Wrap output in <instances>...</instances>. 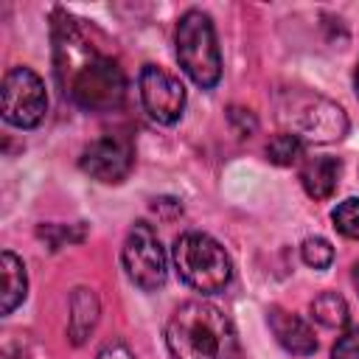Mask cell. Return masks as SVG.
<instances>
[{"label":"cell","instance_id":"obj_1","mask_svg":"<svg viewBox=\"0 0 359 359\" xmlns=\"http://www.w3.org/2000/svg\"><path fill=\"white\" fill-rule=\"evenodd\" d=\"M104 34L67 11L53 14V73L76 107L112 112L126 98V76Z\"/></svg>","mask_w":359,"mask_h":359},{"label":"cell","instance_id":"obj_2","mask_svg":"<svg viewBox=\"0 0 359 359\" xmlns=\"http://www.w3.org/2000/svg\"><path fill=\"white\" fill-rule=\"evenodd\" d=\"M165 345L174 359H236L238 339L230 317L205 300L177 306L165 323Z\"/></svg>","mask_w":359,"mask_h":359},{"label":"cell","instance_id":"obj_3","mask_svg":"<svg viewBox=\"0 0 359 359\" xmlns=\"http://www.w3.org/2000/svg\"><path fill=\"white\" fill-rule=\"evenodd\" d=\"M174 266L185 286L216 294L233 280V261L224 252V247L210 238L208 233L188 230L174 241Z\"/></svg>","mask_w":359,"mask_h":359},{"label":"cell","instance_id":"obj_4","mask_svg":"<svg viewBox=\"0 0 359 359\" xmlns=\"http://www.w3.org/2000/svg\"><path fill=\"white\" fill-rule=\"evenodd\" d=\"M177 59L180 67L191 76V81L202 90H213L222 79V53L216 42L213 20L191 8L177 22Z\"/></svg>","mask_w":359,"mask_h":359},{"label":"cell","instance_id":"obj_5","mask_svg":"<svg viewBox=\"0 0 359 359\" xmlns=\"http://www.w3.org/2000/svg\"><path fill=\"white\" fill-rule=\"evenodd\" d=\"M280 121L303 143H334L348 132L345 109L317 93H289L286 104H280Z\"/></svg>","mask_w":359,"mask_h":359},{"label":"cell","instance_id":"obj_6","mask_svg":"<svg viewBox=\"0 0 359 359\" xmlns=\"http://www.w3.org/2000/svg\"><path fill=\"white\" fill-rule=\"evenodd\" d=\"M123 269L129 280L143 292H157L168 278V261L165 250L149 222H135L126 233L123 250H121Z\"/></svg>","mask_w":359,"mask_h":359},{"label":"cell","instance_id":"obj_7","mask_svg":"<svg viewBox=\"0 0 359 359\" xmlns=\"http://www.w3.org/2000/svg\"><path fill=\"white\" fill-rule=\"evenodd\" d=\"M45 81L31 67H11L3 79V121L17 129H34L45 121Z\"/></svg>","mask_w":359,"mask_h":359},{"label":"cell","instance_id":"obj_8","mask_svg":"<svg viewBox=\"0 0 359 359\" xmlns=\"http://www.w3.org/2000/svg\"><path fill=\"white\" fill-rule=\"evenodd\" d=\"M137 87H140L143 109L149 112L151 121L165 123V126L180 121V115L185 109V87L177 76H171L168 70H163L157 65H143Z\"/></svg>","mask_w":359,"mask_h":359},{"label":"cell","instance_id":"obj_9","mask_svg":"<svg viewBox=\"0 0 359 359\" xmlns=\"http://www.w3.org/2000/svg\"><path fill=\"white\" fill-rule=\"evenodd\" d=\"M79 165L93 180L115 185L123 182L132 171V149L118 137H98L81 151Z\"/></svg>","mask_w":359,"mask_h":359},{"label":"cell","instance_id":"obj_10","mask_svg":"<svg viewBox=\"0 0 359 359\" xmlns=\"http://www.w3.org/2000/svg\"><path fill=\"white\" fill-rule=\"evenodd\" d=\"M266 323L275 334V339L280 342V348H286L294 356H311L317 351V339L314 331L309 328V323L280 306H272L266 311Z\"/></svg>","mask_w":359,"mask_h":359},{"label":"cell","instance_id":"obj_11","mask_svg":"<svg viewBox=\"0 0 359 359\" xmlns=\"http://www.w3.org/2000/svg\"><path fill=\"white\" fill-rule=\"evenodd\" d=\"M339 174H342V163L328 154L309 157L300 165V182L311 199H328L339 185Z\"/></svg>","mask_w":359,"mask_h":359},{"label":"cell","instance_id":"obj_12","mask_svg":"<svg viewBox=\"0 0 359 359\" xmlns=\"http://www.w3.org/2000/svg\"><path fill=\"white\" fill-rule=\"evenodd\" d=\"M98 297L87 286L73 289L70 294V317H67V337L73 345H84L87 337L98 325Z\"/></svg>","mask_w":359,"mask_h":359},{"label":"cell","instance_id":"obj_13","mask_svg":"<svg viewBox=\"0 0 359 359\" xmlns=\"http://www.w3.org/2000/svg\"><path fill=\"white\" fill-rule=\"evenodd\" d=\"M0 275H3V303H0V311L3 314H11L28 294V278H25V266L22 261L11 252V250H3L0 255Z\"/></svg>","mask_w":359,"mask_h":359},{"label":"cell","instance_id":"obj_14","mask_svg":"<svg viewBox=\"0 0 359 359\" xmlns=\"http://www.w3.org/2000/svg\"><path fill=\"white\" fill-rule=\"evenodd\" d=\"M311 320H317L323 328H331V331H342L351 320L348 314V303L342 294L337 292H323L311 300Z\"/></svg>","mask_w":359,"mask_h":359},{"label":"cell","instance_id":"obj_15","mask_svg":"<svg viewBox=\"0 0 359 359\" xmlns=\"http://www.w3.org/2000/svg\"><path fill=\"white\" fill-rule=\"evenodd\" d=\"M266 157L275 165H292L303 157V140L292 132H280L266 143Z\"/></svg>","mask_w":359,"mask_h":359},{"label":"cell","instance_id":"obj_16","mask_svg":"<svg viewBox=\"0 0 359 359\" xmlns=\"http://www.w3.org/2000/svg\"><path fill=\"white\" fill-rule=\"evenodd\" d=\"M331 222H334V227H337L345 238L359 241V199L351 196V199L339 202V205L334 208V213H331Z\"/></svg>","mask_w":359,"mask_h":359},{"label":"cell","instance_id":"obj_17","mask_svg":"<svg viewBox=\"0 0 359 359\" xmlns=\"http://www.w3.org/2000/svg\"><path fill=\"white\" fill-rule=\"evenodd\" d=\"M300 255H303V261H306L311 269H325V266H331V261H334V247H331L325 238L311 236V238L303 241Z\"/></svg>","mask_w":359,"mask_h":359},{"label":"cell","instance_id":"obj_18","mask_svg":"<svg viewBox=\"0 0 359 359\" xmlns=\"http://www.w3.org/2000/svg\"><path fill=\"white\" fill-rule=\"evenodd\" d=\"M36 236L39 238H45L48 244H50V250H59V247H65V244H70V241H81L84 238V227H65V224H39V230H36Z\"/></svg>","mask_w":359,"mask_h":359},{"label":"cell","instance_id":"obj_19","mask_svg":"<svg viewBox=\"0 0 359 359\" xmlns=\"http://www.w3.org/2000/svg\"><path fill=\"white\" fill-rule=\"evenodd\" d=\"M331 359H359V328L342 334V337L334 342Z\"/></svg>","mask_w":359,"mask_h":359},{"label":"cell","instance_id":"obj_20","mask_svg":"<svg viewBox=\"0 0 359 359\" xmlns=\"http://www.w3.org/2000/svg\"><path fill=\"white\" fill-rule=\"evenodd\" d=\"M227 118H230V123H233V129H236L238 137H250L255 132V126H258L255 115L250 109H241V107H230L227 109Z\"/></svg>","mask_w":359,"mask_h":359},{"label":"cell","instance_id":"obj_21","mask_svg":"<svg viewBox=\"0 0 359 359\" xmlns=\"http://www.w3.org/2000/svg\"><path fill=\"white\" fill-rule=\"evenodd\" d=\"M95 359H135V353H132L123 342H109V345H104V348L98 351Z\"/></svg>","mask_w":359,"mask_h":359},{"label":"cell","instance_id":"obj_22","mask_svg":"<svg viewBox=\"0 0 359 359\" xmlns=\"http://www.w3.org/2000/svg\"><path fill=\"white\" fill-rule=\"evenodd\" d=\"M351 280H353V286H356V292H359V261H356L353 269H351Z\"/></svg>","mask_w":359,"mask_h":359},{"label":"cell","instance_id":"obj_23","mask_svg":"<svg viewBox=\"0 0 359 359\" xmlns=\"http://www.w3.org/2000/svg\"><path fill=\"white\" fill-rule=\"evenodd\" d=\"M356 95H359V67H356Z\"/></svg>","mask_w":359,"mask_h":359}]
</instances>
